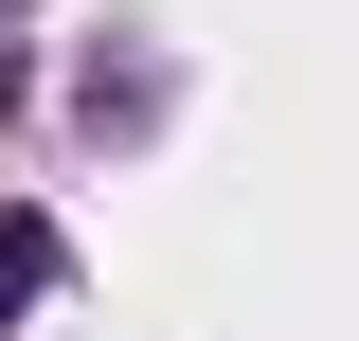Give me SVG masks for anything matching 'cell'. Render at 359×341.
Here are the masks:
<instances>
[{
	"label": "cell",
	"instance_id": "obj_1",
	"mask_svg": "<svg viewBox=\"0 0 359 341\" xmlns=\"http://www.w3.org/2000/svg\"><path fill=\"white\" fill-rule=\"evenodd\" d=\"M36 288H54V234H36V215H0V323H18Z\"/></svg>",
	"mask_w": 359,
	"mask_h": 341
}]
</instances>
